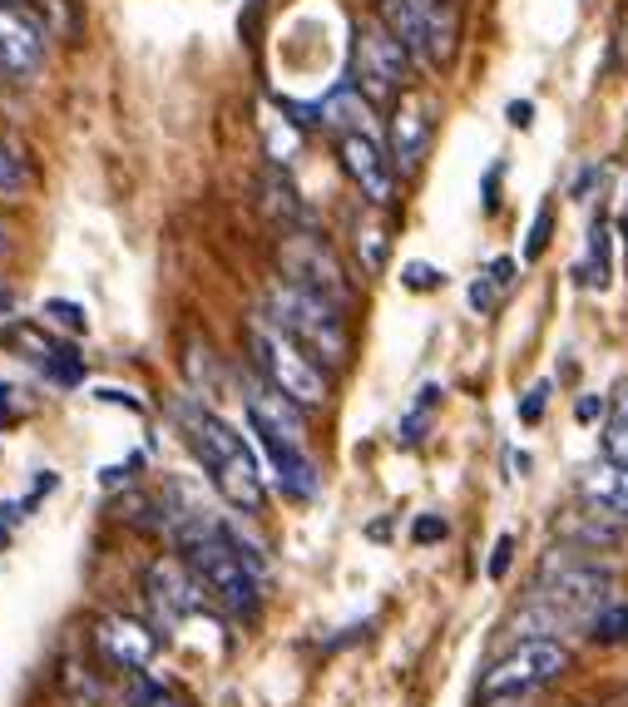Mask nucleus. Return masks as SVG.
<instances>
[{"mask_svg": "<svg viewBox=\"0 0 628 707\" xmlns=\"http://www.w3.org/2000/svg\"><path fill=\"white\" fill-rule=\"evenodd\" d=\"M179 549H183V564L198 574V584L224 604L228 613L238 619H253L257 613V574L243 554H238L233 535L208 520H189L179 529Z\"/></svg>", "mask_w": 628, "mask_h": 707, "instance_id": "3", "label": "nucleus"}, {"mask_svg": "<svg viewBox=\"0 0 628 707\" xmlns=\"http://www.w3.org/2000/svg\"><path fill=\"white\" fill-rule=\"evenodd\" d=\"M45 64V25L15 5H0V75L35 80Z\"/></svg>", "mask_w": 628, "mask_h": 707, "instance_id": "12", "label": "nucleus"}, {"mask_svg": "<svg viewBox=\"0 0 628 707\" xmlns=\"http://www.w3.org/2000/svg\"><path fill=\"white\" fill-rule=\"evenodd\" d=\"M608 594H614V574L599 569L594 559H589V549L565 545L544 559L540 578H534V599H530V609H524V619H515V629H520V623L524 629L540 623L544 633H554V629H565V623H589L599 609L614 604Z\"/></svg>", "mask_w": 628, "mask_h": 707, "instance_id": "2", "label": "nucleus"}, {"mask_svg": "<svg viewBox=\"0 0 628 707\" xmlns=\"http://www.w3.org/2000/svg\"><path fill=\"white\" fill-rule=\"evenodd\" d=\"M144 589H149V604L164 613V619H183V613H198V574H193L183 559L164 554L149 564V574H144Z\"/></svg>", "mask_w": 628, "mask_h": 707, "instance_id": "14", "label": "nucleus"}, {"mask_svg": "<svg viewBox=\"0 0 628 707\" xmlns=\"http://www.w3.org/2000/svg\"><path fill=\"white\" fill-rule=\"evenodd\" d=\"M411 70H415L411 50L386 31L382 15L357 21V31H352V85L362 89L376 109L396 105V99L411 89Z\"/></svg>", "mask_w": 628, "mask_h": 707, "instance_id": "6", "label": "nucleus"}, {"mask_svg": "<svg viewBox=\"0 0 628 707\" xmlns=\"http://www.w3.org/2000/svg\"><path fill=\"white\" fill-rule=\"evenodd\" d=\"M510 124L515 129H530L534 124V105H530V99H515V105H510Z\"/></svg>", "mask_w": 628, "mask_h": 707, "instance_id": "35", "label": "nucleus"}, {"mask_svg": "<svg viewBox=\"0 0 628 707\" xmlns=\"http://www.w3.org/2000/svg\"><path fill=\"white\" fill-rule=\"evenodd\" d=\"M11 420H15V411H11V401L0 397V426H11Z\"/></svg>", "mask_w": 628, "mask_h": 707, "instance_id": "38", "label": "nucleus"}, {"mask_svg": "<svg viewBox=\"0 0 628 707\" xmlns=\"http://www.w3.org/2000/svg\"><path fill=\"white\" fill-rule=\"evenodd\" d=\"M95 648L109 658L114 668H149L159 654V633L149 623L124 619V613H105L95 623Z\"/></svg>", "mask_w": 628, "mask_h": 707, "instance_id": "13", "label": "nucleus"}, {"mask_svg": "<svg viewBox=\"0 0 628 707\" xmlns=\"http://www.w3.org/2000/svg\"><path fill=\"white\" fill-rule=\"evenodd\" d=\"M0 312H5V292H0Z\"/></svg>", "mask_w": 628, "mask_h": 707, "instance_id": "41", "label": "nucleus"}, {"mask_svg": "<svg viewBox=\"0 0 628 707\" xmlns=\"http://www.w3.org/2000/svg\"><path fill=\"white\" fill-rule=\"evenodd\" d=\"M599 179H604V173H599V163H589V169H584V173H579V179H575V198H584V193L594 188Z\"/></svg>", "mask_w": 628, "mask_h": 707, "instance_id": "37", "label": "nucleus"}, {"mask_svg": "<svg viewBox=\"0 0 628 707\" xmlns=\"http://www.w3.org/2000/svg\"><path fill=\"white\" fill-rule=\"evenodd\" d=\"M124 707H189V703H183L169 683H159V678H149V673H138L134 683H129V693H124Z\"/></svg>", "mask_w": 628, "mask_h": 707, "instance_id": "24", "label": "nucleus"}, {"mask_svg": "<svg viewBox=\"0 0 628 707\" xmlns=\"http://www.w3.org/2000/svg\"><path fill=\"white\" fill-rule=\"evenodd\" d=\"M510 554H515V535H500L495 539V554H491V578L510 574Z\"/></svg>", "mask_w": 628, "mask_h": 707, "instance_id": "33", "label": "nucleus"}, {"mask_svg": "<svg viewBox=\"0 0 628 707\" xmlns=\"http://www.w3.org/2000/svg\"><path fill=\"white\" fill-rule=\"evenodd\" d=\"M0 253H5V228H0Z\"/></svg>", "mask_w": 628, "mask_h": 707, "instance_id": "40", "label": "nucleus"}, {"mask_svg": "<svg viewBox=\"0 0 628 707\" xmlns=\"http://www.w3.org/2000/svg\"><path fill=\"white\" fill-rule=\"evenodd\" d=\"M45 312H50L55 321H64L70 332H85V317H80V307H75V302H50V307H45Z\"/></svg>", "mask_w": 628, "mask_h": 707, "instance_id": "34", "label": "nucleus"}, {"mask_svg": "<svg viewBox=\"0 0 628 707\" xmlns=\"http://www.w3.org/2000/svg\"><path fill=\"white\" fill-rule=\"evenodd\" d=\"M604 411H608L604 397H584V401L575 406V416H579V420H594V416H604Z\"/></svg>", "mask_w": 628, "mask_h": 707, "instance_id": "36", "label": "nucleus"}, {"mask_svg": "<svg viewBox=\"0 0 628 707\" xmlns=\"http://www.w3.org/2000/svg\"><path fill=\"white\" fill-rule=\"evenodd\" d=\"M579 495H584V504H594V510L614 514V520H624L628 525V471L624 465H614L608 455L579 475Z\"/></svg>", "mask_w": 628, "mask_h": 707, "instance_id": "17", "label": "nucleus"}, {"mask_svg": "<svg viewBox=\"0 0 628 707\" xmlns=\"http://www.w3.org/2000/svg\"><path fill=\"white\" fill-rule=\"evenodd\" d=\"M267 317H273L277 327L302 346V352L317 356L327 371H337V366L352 362L347 317H341V307H331L327 297H317V292L298 288V282H288V278L273 282V288H267Z\"/></svg>", "mask_w": 628, "mask_h": 707, "instance_id": "4", "label": "nucleus"}, {"mask_svg": "<svg viewBox=\"0 0 628 707\" xmlns=\"http://www.w3.org/2000/svg\"><path fill=\"white\" fill-rule=\"evenodd\" d=\"M559 535H565V545H579V549H589V554H599V549H618V545H624L628 525H624V520H614V514L594 510V504H584L579 514H569Z\"/></svg>", "mask_w": 628, "mask_h": 707, "instance_id": "18", "label": "nucleus"}, {"mask_svg": "<svg viewBox=\"0 0 628 707\" xmlns=\"http://www.w3.org/2000/svg\"><path fill=\"white\" fill-rule=\"evenodd\" d=\"M337 159H341L347 179L362 188V198L372 208H391L396 204V163H391V154L382 149V139H372V134H341Z\"/></svg>", "mask_w": 628, "mask_h": 707, "instance_id": "10", "label": "nucleus"}, {"mask_svg": "<svg viewBox=\"0 0 628 707\" xmlns=\"http://www.w3.org/2000/svg\"><path fill=\"white\" fill-rule=\"evenodd\" d=\"M45 15V35H70L75 40L80 35V11H75V0H35Z\"/></svg>", "mask_w": 628, "mask_h": 707, "instance_id": "25", "label": "nucleus"}, {"mask_svg": "<svg viewBox=\"0 0 628 707\" xmlns=\"http://www.w3.org/2000/svg\"><path fill=\"white\" fill-rule=\"evenodd\" d=\"M173 420L183 426V436H189V450L198 455V465L208 471V480L218 485V495H224L233 510H243V514L263 510L267 485H263V471H257L247 440L238 436V430L228 426L224 416H214L208 406H198L193 397L173 401Z\"/></svg>", "mask_w": 628, "mask_h": 707, "instance_id": "1", "label": "nucleus"}, {"mask_svg": "<svg viewBox=\"0 0 628 707\" xmlns=\"http://www.w3.org/2000/svg\"><path fill=\"white\" fill-rule=\"evenodd\" d=\"M386 31L411 50L415 64H431V70H446L456 60V40H460V21L450 0H382Z\"/></svg>", "mask_w": 628, "mask_h": 707, "instance_id": "7", "label": "nucleus"}, {"mask_svg": "<svg viewBox=\"0 0 628 707\" xmlns=\"http://www.w3.org/2000/svg\"><path fill=\"white\" fill-rule=\"evenodd\" d=\"M357 253H362V268L366 272H382L386 263V233L376 223H357Z\"/></svg>", "mask_w": 628, "mask_h": 707, "instance_id": "26", "label": "nucleus"}, {"mask_svg": "<svg viewBox=\"0 0 628 707\" xmlns=\"http://www.w3.org/2000/svg\"><path fill=\"white\" fill-rule=\"evenodd\" d=\"M411 535H415V545H436V539H446V520L440 514H421L411 525Z\"/></svg>", "mask_w": 628, "mask_h": 707, "instance_id": "32", "label": "nucleus"}, {"mask_svg": "<svg viewBox=\"0 0 628 707\" xmlns=\"http://www.w3.org/2000/svg\"><path fill=\"white\" fill-rule=\"evenodd\" d=\"M317 124L337 129V139H341V134H372V139H376V105L352 85V80H347V85H337L317 105Z\"/></svg>", "mask_w": 628, "mask_h": 707, "instance_id": "16", "label": "nucleus"}, {"mask_svg": "<svg viewBox=\"0 0 628 707\" xmlns=\"http://www.w3.org/2000/svg\"><path fill=\"white\" fill-rule=\"evenodd\" d=\"M565 668H569V648L559 638H524L505 658H495L491 673L480 678V697L485 703H520V697L550 687Z\"/></svg>", "mask_w": 628, "mask_h": 707, "instance_id": "8", "label": "nucleus"}, {"mask_svg": "<svg viewBox=\"0 0 628 707\" xmlns=\"http://www.w3.org/2000/svg\"><path fill=\"white\" fill-rule=\"evenodd\" d=\"M257 440H263L267 461H273V475H277V485H282V495H288V500H317L322 475H317V465L307 461V446L288 440V436H273V430H257Z\"/></svg>", "mask_w": 628, "mask_h": 707, "instance_id": "15", "label": "nucleus"}, {"mask_svg": "<svg viewBox=\"0 0 628 707\" xmlns=\"http://www.w3.org/2000/svg\"><path fill=\"white\" fill-rule=\"evenodd\" d=\"M277 263H282V278H288V282H298V288L327 297L331 307L352 312V302H357L352 278H347V268L337 263V253H331V247L322 243L312 228L282 233V243H277Z\"/></svg>", "mask_w": 628, "mask_h": 707, "instance_id": "9", "label": "nucleus"}, {"mask_svg": "<svg viewBox=\"0 0 628 707\" xmlns=\"http://www.w3.org/2000/svg\"><path fill=\"white\" fill-rule=\"evenodd\" d=\"M584 638L599 643V648H618V643H628V604H608V609H599L594 619L584 623Z\"/></svg>", "mask_w": 628, "mask_h": 707, "instance_id": "23", "label": "nucleus"}, {"mask_svg": "<svg viewBox=\"0 0 628 707\" xmlns=\"http://www.w3.org/2000/svg\"><path fill=\"white\" fill-rule=\"evenodd\" d=\"M515 268H520L515 257H495L491 268H485V278L470 288V307H475V312H495V307H500V297L510 292V282H515Z\"/></svg>", "mask_w": 628, "mask_h": 707, "instance_id": "20", "label": "nucleus"}, {"mask_svg": "<svg viewBox=\"0 0 628 707\" xmlns=\"http://www.w3.org/2000/svg\"><path fill=\"white\" fill-rule=\"evenodd\" d=\"M45 366H50V376H55V381H64V386H75L80 376H85V366H80L75 346H50V356H45Z\"/></svg>", "mask_w": 628, "mask_h": 707, "instance_id": "27", "label": "nucleus"}, {"mask_svg": "<svg viewBox=\"0 0 628 707\" xmlns=\"http://www.w3.org/2000/svg\"><path fill=\"white\" fill-rule=\"evenodd\" d=\"M263 214L273 218L282 233H298V228H307V208H302L298 188H292V179L282 169H263Z\"/></svg>", "mask_w": 628, "mask_h": 707, "instance_id": "19", "label": "nucleus"}, {"mask_svg": "<svg viewBox=\"0 0 628 707\" xmlns=\"http://www.w3.org/2000/svg\"><path fill=\"white\" fill-rule=\"evenodd\" d=\"M550 223H554V214L540 208V214H534V228H530V243H524V263H534V257L550 247Z\"/></svg>", "mask_w": 628, "mask_h": 707, "instance_id": "30", "label": "nucleus"}, {"mask_svg": "<svg viewBox=\"0 0 628 707\" xmlns=\"http://www.w3.org/2000/svg\"><path fill=\"white\" fill-rule=\"evenodd\" d=\"M15 188H25V159L0 139V193H15Z\"/></svg>", "mask_w": 628, "mask_h": 707, "instance_id": "28", "label": "nucleus"}, {"mask_svg": "<svg viewBox=\"0 0 628 707\" xmlns=\"http://www.w3.org/2000/svg\"><path fill=\"white\" fill-rule=\"evenodd\" d=\"M0 5H15V11H25V5H31V0H0Z\"/></svg>", "mask_w": 628, "mask_h": 707, "instance_id": "39", "label": "nucleus"}, {"mask_svg": "<svg viewBox=\"0 0 628 707\" xmlns=\"http://www.w3.org/2000/svg\"><path fill=\"white\" fill-rule=\"evenodd\" d=\"M608 278H614V272H608V218H594V223H589V257H584V268H579V282L604 292Z\"/></svg>", "mask_w": 628, "mask_h": 707, "instance_id": "21", "label": "nucleus"}, {"mask_svg": "<svg viewBox=\"0 0 628 707\" xmlns=\"http://www.w3.org/2000/svg\"><path fill=\"white\" fill-rule=\"evenodd\" d=\"M247 356H253V366L263 371V381L277 386L288 401H298L302 411L327 406V397H331L327 366H322L312 352H302L267 312L247 321Z\"/></svg>", "mask_w": 628, "mask_h": 707, "instance_id": "5", "label": "nucleus"}, {"mask_svg": "<svg viewBox=\"0 0 628 707\" xmlns=\"http://www.w3.org/2000/svg\"><path fill=\"white\" fill-rule=\"evenodd\" d=\"M604 455L614 465H624L628 471V381L614 391V401H608V426H604Z\"/></svg>", "mask_w": 628, "mask_h": 707, "instance_id": "22", "label": "nucleus"}, {"mask_svg": "<svg viewBox=\"0 0 628 707\" xmlns=\"http://www.w3.org/2000/svg\"><path fill=\"white\" fill-rule=\"evenodd\" d=\"M544 401H550V381H534L530 391H524V401H520V420H524V426H534V420L544 416Z\"/></svg>", "mask_w": 628, "mask_h": 707, "instance_id": "31", "label": "nucleus"}, {"mask_svg": "<svg viewBox=\"0 0 628 707\" xmlns=\"http://www.w3.org/2000/svg\"><path fill=\"white\" fill-rule=\"evenodd\" d=\"M426 149H431V105L406 89L391 109V124H386V154H391L396 173H415Z\"/></svg>", "mask_w": 628, "mask_h": 707, "instance_id": "11", "label": "nucleus"}, {"mask_svg": "<svg viewBox=\"0 0 628 707\" xmlns=\"http://www.w3.org/2000/svg\"><path fill=\"white\" fill-rule=\"evenodd\" d=\"M401 282H406L411 292H436L440 282H446V272L431 268V263H406V268H401Z\"/></svg>", "mask_w": 628, "mask_h": 707, "instance_id": "29", "label": "nucleus"}]
</instances>
